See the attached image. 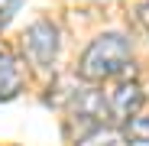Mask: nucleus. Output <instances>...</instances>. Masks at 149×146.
I'll return each mask as SVG.
<instances>
[{
    "label": "nucleus",
    "mask_w": 149,
    "mask_h": 146,
    "mask_svg": "<svg viewBox=\"0 0 149 146\" xmlns=\"http://www.w3.org/2000/svg\"><path fill=\"white\" fill-rule=\"evenodd\" d=\"M123 136L133 140V143H146V146H149V114L130 117V120H127V133H123Z\"/></svg>",
    "instance_id": "7"
},
{
    "label": "nucleus",
    "mask_w": 149,
    "mask_h": 146,
    "mask_svg": "<svg viewBox=\"0 0 149 146\" xmlns=\"http://www.w3.org/2000/svg\"><path fill=\"white\" fill-rule=\"evenodd\" d=\"M23 49L33 65H52L58 55V29L52 20H36L23 36Z\"/></svg>",
    "instance_id": "2"
},
{
    "label": "nucleus",
    "mask_w": 149,
    "mask_h": 146,
    "mask_svg": "<svg viewBox=\"0 0 149 146\" xmlns=\"http://www.w3.org/2000/svg\"><path fill=\"white\" fill-rule=\"evenodd\" d=\"M143 107V91L136 81H123L110 91V101H107V110L113 120H120V124H127L130 117H136Z\"/></svg>",
    "instance_id": "4"
},
{
    "label": "nucleus",
    "mask_w": 149,
    "mask_h": 146,
    "mask_svg": "<svg viewBox=\"0 0 149 146\" xmlns=\"http://www.w3.org/2000/svg\"><path fill=\"white\" fill-rule=\"evenodd\" d=\"M71 114H74V120H84V124H97V127H104V120L110 117L104 91H97V88H84V91H78V94H74V101H71Z\"/></svg>",
    "instance_id": "3"
},
{
    "label": "nucleus",
    "mask_w": 149,
    "mask_h": 146,
    "mask_svg": "<svg viewBox=\"0 0 149 146\" xmlns=\"http://www.w3.org/2000/svg\"><path fill=\"white\" fill-rule=\"evenodd\" d=\"M130 39L120 36V33H104L97 36L81 55V65H78V78L81 81H107L113 75H127L130 71Z\"/></svg>",
    "instance_id": "1"
},
{
    "label": "nucleus",
    "mask_w": 149,
    "mask_h": 146,
    "mask_svg": "<svg viewBox=\"0 0 149 146\" xmlns=\"http://www.w3.org/2000/svg\"><path fill=\"white\" fill-rule=\"evenodd\" d=\"M74 146H127V136H123L120 130H113V127H94Z\"/></svg>",
    "instance_id": "6"
},
{
    "label": "nucleus",
    "mask_w": 149,
    "mask_h": 146,
    "mask_svg": "<svg viewBox=\"0 0 149 146\" xmlns=\"http://www.w3.org/2000/svg\"><path fill=\"white\" fill-rule=\"evenodd\" d=\"M136 16H139V23H143V29L149 33V0H146V3H143V7L136 10Z\"/></svg>",
    "instance_id": "9"
},
{
    "label": "nucleus",
    "mask_w": 149,
    "mask_h": 146,
    "mask_svg": "<svg viewBox=\"0 0 149 146\" xmlns=\"http://www.w3.org/2000/svg\"><path fill=\"white\" fill-rule=\"evenodd\" d=\"M23 88V68L13 55H0V101L16 97Z\"/></svg>",
    "instance_id": "5"
},
{
    "label": "nucleus",
    "mask_w": 149,
    "mask_h": 146,
    "mask_svg": "<svg viewBox=\"0 0 149 146\" xmlns=\"http://www.w3.org/2000/svg\"><path fill=\"white\" fill-rule=\"evenodd\" d=\"M23 3H26V0H0V26H7V23L19 13Z\"/></svg>",
    "instance_id": "8"
}]
</instances>
